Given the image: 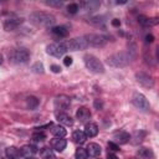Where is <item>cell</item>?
<instances>
[{"label":"cell","instance_id":"6","mask_svg":"<svg viewBox=\"0 0 159 159\" xmlns=\"http://www.w3.org/2000/svg\"><path fill=\"white\" fill-rule=\"evenodd\" d=\"M46 51L51 56L62 57L67 52V48L65 46V42H53V43H51V45H48L46 47Z\"/></svg>","mask_w":159,"mask_h":159},{"label":"cell","instance_id":"11","mask_svg":"<svg viewBox=\"0 0 159 159\" xmlns=\"http://www.w3.org/2000/svg\"><path fill=\"white\" fill-rule=\"evenodd\" d=\"M129 140H130V135L124 130H117L113 134V142L116 144H125Z\"/></svg>","mask_w":159,"mask_h":159},{"label":"cell","instance_id":"13","mask_svg":"<svg viewBox=\"0 0 159 159\" xmlns=\"http://www.w3.org/2000/svg\"><path fill=\"white\" fill-rule=\"evenodd\" d=\"M91 111L87 108V107H80L78 109H77V112H76V118L81 122V123H84V122H87V120H89V118H91Z\"/></svg>","mask_w":159,"mask_h":159},{"label":"cell","instance_id":"2","mask_svg":"<svg viewBox=\"0 0 159 159\" xmlns=\"http://www.w3.org/2000/svg\"><path fill=\"white\" fill-rule=\"evenodd\" d=\"M29 19L34 25L42 26V27H50L56 21L53 15H51L50 12H43V11H35V12L30 14Z\"/></svg>","mask_w":159,"mask_h":159},{"label":"cell","instance_id":"29","mask_svg":"<svg viewBox=\"0 0 159 159\" xmlns=\"http://www.w3.org/2000/svg\"><path fill=\"white\" fill-rule=\"evenodd\" d=\"M75 157H76V159H87L88 158V154H87V152H86L84 148H78L76 150Z\"/></svg>","mask_w":159,"mask_h":159},{"label":"cell","instance_id":"9","mask_svg":"<svg viewBox=\"0 0 159 159\" xmlns=\"http://www.w3.org/2000/svg\"><path fill=\"white\" fill-rule=\"evenodd\" d=\"M135 80L138 83H140L143 87L145 88H152L154 86V80L150 75L145 73V72H137L135 73Z\"/></svg>","mask_w":159,"mask_h":159},{"label":"cell","instance_id":"40","mask_svg":"<svg viewBox=\"0 0 159 159\" xmlns=\"http://www.w3.org/2000/svg\"><path fill=\"white\" fill-rule=\"evenodd\" d=\"M107 159H118V157H117L116 154H113V153L108 152V154H107Z\"/></svg>","mask_w":159,"mask_h":159},{"label":"cell","instance_id":"5","mask_svg":"<svg viewBox=\"0 0 159 159\" xmlns=\"http://www.w3.org/2000/svg\"><path fill=\"white\" fill-rule=\"evenodd\" d=\"M65 46L67 48V51H78V50H84L88 47L86 39L82 37H75L71 39L68 41H65Z\"/></svg>","mask_w":159,"mask_h":159},{"label":"cell","instance_id":"28","mask_svg":"<svg viewBox=\"0 0 159 159\" xmlns=\"http://www.w3.org/2000/svg\"><path fill=\"white\" fill-rule=\"evenodd\" d=\"M6 155H7L9 158L15 159L16 157H19V155H20V150H19V149H16V148H14V147L7 148V149H6Z\"/></svg>","mask_w":159,"mask_h":159},{"label":"cell","instance_id":"10","mask_svg":"<svg viewBox=\"0 0 159 159\" xmlns=\"http://www.w3.org/2000/svg\"><path fill=\"white\" fill-rule=\"evenodd\" d=\"M71 106V98L66 94H60L55 98V108L58 111H66Z\"/></svg>","mask_w":159,"mask_h":159},{"label":"cell","instance_id":"8","mask_svg":"<svg viewBox=\"0 0 159 159\" xmlns=\"http://www.w3.org/2000/svg\"><path fill=\"white\" fill-rule=\"evenodd\" d=\"M11 61L14 63H26L29 60H30V52L26 50V48H17L15 50L11 56H10Z\"/></svg>","mask_w":159,"mask_h":159},{"label":"cell","instance_id":"12","mask_svg":"<svg viewBox=\"0 0 159 159\" xmlns=\"http://www.w3.org/2000/svg\"><path fill=\"white\" fill-rule=\"evenodd\" d=\"M22 24V19L19 17H9L4 21V29L6 31H12L15 29H17L20 25Z\"/></svg>","mask_w":159,"mask_h":159},{"label":"cell","instance_id":"14","mask_svg":"<svg viewBox=\"0 0 159 159\" xmlns=\"http://www.w3.org/2000/svg\"><path fill=\"white\" fill-rule=\"evenodd\" d=\"M86 152H87V154H88L89 157L96 158V157H98V155L101 154L102 148H101V145L97 144V143H89V144L87 145V148H86Z\"/></svg>","mask_w":159,"mask_h":159},{"label":"cell","instance_id":"20","mask_svg":"<svg viewBox=\"0 0 159 159\" xmlns=\"http://www.w3.org/2000/svg\"><path fill=\"white\" fill-rule=\"evenodd\" d=\"M138 22L142 25V26H154L158 24V19L157 17H147V16H138Z\"/></svg>","mask_w":159,"mask_h":159},{"label":"cell","instance_id":"22","mask_svg":"<svg viewBox=\"0 0 159 159\" xmlns=\"http://www.w3.org/2000/svg\"><path fill=\"white\" fill-rule=\"evenodd\" d=\"M51 32L56 36V37H60V39H63L68 35V30L65 27V26H55L51 29Z\"/></svg>","mask_w":159,"mask_h":159},{"label":"cell","instance_id":"34","mask_svg":"<svg viewBox=\"0 0 159 159\" xmlns=\"http://www.w3.org/2000/svg\"><path fill=\"white\" fill-rule=\"evenodd\" d=\"M108 149L112 152H118L119 150V145L116 144L114 142H108Z\"/></svg>","mask_w":159,"mask_h":159},{"label":"cell","instance_id":"37","mask_svg":"<svg viewBox=\"0 0 159 159\" xmlns=\"http://www.w3.org/2000/svg\"><path fill=\"white\" fill-rule=\"evenodd\" d=\"M51 71L53 73H60L61 72V67L58 65H51Z\"/></svg>","mask_w":159,"mask_h":159},{"label":"cell","instance_id":"25","mask_svg":"<svg viewBox=\"0 0 159 159\" xmlns=\"http://www.w3.org/2000/svg\"><path fill=\"white\" fill-rule=\"evenodd\" d=\"M145 135H147V133H145L144 130H139V132H135V133L130 137V140H132L133 144H138V143H140V142L144 139Z\"/></svg>","mask_w":159,"mask_h":159},{"label":"cell","instance_id":"3","mask_svg":"<svg viewBox=\"0 0 159 159\" xmlns=\"http://www.w3.org/2000/svg\"><path fill=\"white\" fill-rule=\"evenodd\" d=\"M83 61H84V65L86 67L93 72V73H103L104 72V67L102 65V62L93 55H86L83 57Z\"/></svg>","mask_w":159,"mask_h":159},{"label":"cell","instance_id":"33","mask_svg":"<svg viewBox=\"0 0 159 159\" xmlns=\"http://www.w3.org/2000/svg\"><path fill=\"white\" fill-rule=\"evenodd\" d=\"M77 10H78V4H76V2H72V4H70L67 6V11L70 14H76Z\"/></svg>","mask_w":159,"mask_h":159},{"label":"cell","instance_id":"41","mask_svg":"<svg viewBox=\"0 0 159 159\" xmlns=\"http://www.w3.org/2000/svg\"><path fill=\"white\" fill-rule=\"evenodd\" d=\"M2 60H4V58H2V55H1V53H0V65H1V63H2Z\"/></svg>","mask_w":159,"mask_h":159},{"label":"cell","instance_id":"21","mask_svg":"<svg viewBox=\"0 0 159 159\" xmlns=\"http://www.w3.org/2000/svg\"><path fill=\"white\" fill-rule=\"evenodd\" d=\"M52 148L56 150V152H62L66 145H67V140L66 139H62V138H56L52 140Z\"/></svg>","mask_w":159,"mask_h":159},{"label":"cell","instance_id":"32","mask_svg":"<svg viewBox=\"0 0 159 159\" xmlns=\"http://www.w3.org/2000/svg\"><path fill=\"white\" fill-rule=\"evenodd\" d=\"M46 5L48 6H55V7H61L63 5V1L62 0H48V1H45Z\"/></svg>","mask_w":159,"mask_h":159},{"label":"cell","instance_id":"19","mask_svg":"<svg viewBox=\"0 0 159 159\" xmlns=\"http://www.w3.org/2000/svg\"><path fill=\"white\" fill-rule=\"evenodd\" d=\"M36 153H37V148L34 147V145H30V144L24 145V147L20 149V155H22V157H25V158H30V157H32V155L36 154Z\"/></svg>","mask_w":159,"mask_h":159},{"label":"cell","instance_id":"23","mask_svg":"<svg viewBox=\"0 0 159 159\" xmlns=\"http://www.w3.org/2000/svg\"><path fill=\"white\" fill-rule=\"evenodd\" d=\"M51 133H52L56 138H63V137L67 134V130L65 129V127H63V125L58 124V125H52Z\"/></svg>","mask_w":159,"mask_h":159},{"label":"cell","instance_id":"35","mask_svg":"<svg viewBox=\"0 0 159 159\" xmlns=\"http://www.w3.org/2000/svg\"><path fill=\"white\" fill-rule=\"evenodd\" d=\"M93 106H94V108L98 109V111L102 109V108H103V102H102V99H94Z\"/></svg>","mask_w":159,"mask_h":159},{"label":"cell","instance_id":"4","mask_svg":"<svg viewBox=\"0 0 159 159\" xmlns=\"http://www.w3.org/2000/svg\"><path fill=\"white\" fill-rule=\"evenodd\" d=\"M83 37L86 39L87 45L92 46V47H103L108 42L107 36L101 35V34H89V35H86Z\"/></svg>","mask_w":159,"mask_h":159},{"label":"cell","instance_id":"7","mask_svg":"<svg viewBox=\"0 0 159 159\" xmlns=\"http://www.w3.org/2000/svg\"><path fill=\"white\" fill-rule=\"evenodd\" d=\"M132 102H133V104H134L138 109H140V111L148 112V111H149V108H150V106H149V102H148L147 97H145L144 94L139 93V92H135V93L133 94V97H132Z\"/></svg>","mask_w":159,"mask_h":159},{"label":"cell","instance_id":"38","mask_svg":"<svg viewBox=\"0 0 159 159\" xmlns=\"http://www.w3.org/2000/svg\"><path fill=\"white\" fill-rule=\"evenodd\" d=\"M153 41H154V36H153L152 34H148V35L145 36V42H149V43H150V42H153Z\"/></svg>","mask_w":159,"mask_h":159},{"label":"cell","instance_id":"26","mask_svg":"<svg viewBox=\"0 0 159 159\" xmlns=\"http://www.w3.org/2000/svg\"><path fill=\"white\" fill-rule=\"evenodd\" d=\"M26 103H27V107H29L30 109H35V108H37L40 101H39V98H36L35 96H30V97H27Z\"/></svg>","mask_w":159,"mask_h":159},{"label":"cell","instance_id":"24","mask_svg":"<svg viewBox=\"0 0 159 159\" xmlns=\"http://www.w3.org/2000/svg\"><path fill=\"white\" fill-rule=\"evenodd\" d=\"M72 139L75 140V143H77V144H82V143L86 142L87 137H86V134H84L83 130H75L73 134H72Z\"/></svg>","mask_w":159,"mask_h":159},{"label":"cell","instance_id":"30","mask_svg":"<svg viewBox=\"0 0 159 159\" xmlns=\"http://www.w3.org/2000/svg\"><path fill=\"white\" fill-rule=\"evenodd\" d=\"M32 140H35V142H42V140H45L46 139V135H45V133H42V132H35V133H32Z\"/></svg>","mask_w":159,"mask_h":159},{"label":"cell","instance_id":"42","mask_svg":"<svg viewBox=\"0 0 159 159\" xmlns=\"http://www.w3.org/2000/svg\"><path fill=\"white\" fill-rule=\"evenodd\" d=\"M26 159H36V158H34V157H30V158H26Z\"/></svg>","mask_w":159,"mask_h":159},{"label":"cell","instance_id":"16","mask_svg":"<svg viewBox=\"0 0 159 159\" xmlns=\"http://www.w3.org/2000/svg\"><path fill=\"white\" fill-rule=\"evenodd\" d=\"M56 119L58 120L60 124H63V125H72L73 124V119L71 116H68L67 113L65 112H60L56 114Z\"/></svg>","mask_w":159,"mask_h":159},{"label":"cell","instance_id":"15","mask_svg":"<svg viewBox=\"0 0 159 159\" xmlns=\"http://www.w3.org/2000/svg\"><path fill=\"white\" fill-rule=\"evenodd\" d=\"M137 157L139 159H154V153L150 148L142 147L137 150Z\"/></svg>","mask_w":159,"mask_h":159},{"label":"cell","instance_id":"27","mask_svg":"<svg viewBox=\"0 0 159 159\" xmlns=\"http://www.w3.org/2000/svg\"><path fill=\"white\" fill-rule=\"evenodd\" d=\"M40 155L42 157V159H56L53 152H52L50 148H43V149L40 152Z\"/></svg>","mask_w":159,"mask_h":159},{"label":"cell","instance_id":"18","mask_svg":"<svg viewBox=\"0 0 159 159\" xmlns=\"http://www.w3.org/2000/svg\"><path fill=\"white\" fill-rule=\"evenodd\" d=\"M81 6L87 11H94L101 6V2L97 0H86L81 2Z\"/></svg>","mask_w":159,"mask_h":159},{"label":"cell","instance_id":"31","mask_svg":"<svg viewBox=\"0 0 159 159\" xmlns=\"http://www.w3.org/2000/svg\"><path fill=\"white\" fill-rule=\"evenodd\" d=\"M31 70H32V72H35V73H43V65H42L41 62H36V63L32 65Z\"/></svg>","mask_w":159,"mask_h":159},{"label":"cell","instance_id":"43","mask_svg":"<svg viewBox=\"0 0 159 159\" xmlns=\"http://www.w3.org/2000/svg\"><path fill=\"white\" fill-rule=\"evenodd\" d=\"M4 159H12V158H9V157H6V158H4Z\"/></svg>","mask_w":159,"mask_h":159},{"label":"cell","instance_id":"1","mask_svg":"<svg viewBox=\"0 0 159 159\" xmlns=\"http://www.w3.org/2000/svg\"><path fill=\"white\" fill-rule=\"evenodd\" d=\"M134 53L132 50L129 51H124V52H118V53H114V55H111L108 58H107V63L112 67H125L128 66L132 60L134 58Z\"/></svg>","mask_w":159,"mask_h":159},{"label":"cell","instance_id":"39","mask_svg":"<svg viewBox=\"0 0 159 159\" xmlns=\"http://www.w3.org/2000/svg\"><path fill=\"white\" fill-rule=\"evenodd\" d=\"M112 25H113L114 27H119V26H120V21H119L118 19H113V20H112Z\"/></svg>","mask_w":159,"mask_h":159},{"label":"cell","instance_id":"36","mask_svg":"<svg viewBox=\"0 0 159 159\" xmlns=\"http://www.w3.org/2000/svg\"><path fill=\"white\" fill-rule=\"evenodd\" d=\"M72 62H73V60H72V57H70V56H66L65 58H63V63H65V66H71L72 65Z\"/></svg>","mask_w":159,"mask_h":159},{"label":"cell","instance_id":"17","mask_svg":"<svg viewBox=\"0 0 159 159\" xmlns=\"http://www.w3.org/2000/svg\"><path fill=\"white\" fill-rule=\"evenodd\" d=\"M84 134H86V137H89V138H93V137H96L97 134H98V125L96 124V123H87L86 124V127H84Z\"/></svg>","mask_w":159,"mask_h":159}]
</instances>
